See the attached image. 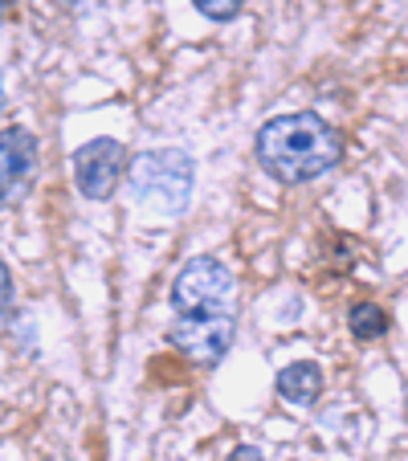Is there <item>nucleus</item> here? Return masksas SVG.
Segmentation results:
<instances>
[{
    "label": "nucleus",
    "mask_w": 408,
    "mask_h": 461,
    "mask_svg": "<svg viewBox=\"0 0 408 461\" xmlns=\"http://www.w3.org/2000/svg\"><path fill=\"white\" fill-rule=\"evenodd\" d=\"M237 282L217 258H192L172 282V327L168 343L200 367H213L233 348Z\"/></svg>",
    "instance_id": "nucleus-1"
},
{
    "label": "nucleus",
    "mask_w": 408,
    "mask_h": 461,
    "mask_svg": "<svg viewBox=\"0 0 408 461\" xmlns=\"http://www.w3.org/2000/svg\"><path fill=\"white\" fill-rule=\"evenodd\" d=\"M343 159V140L314 111L278 114L258 131V164L278 184H311Z\"/></svg>",
    "instance_id": "nucleus-2"
},
{
    "label": "nucleus",
    "mask_w": 408,
    "mask_h": 461,
    "mask_svg": "<svg viewBox=\"0 0 408 461\" xmlns=\"http://www.w3.org/2000/svg\"><path fill=\"white\" fill-rule=\"evenodd\" d=\"M192 156L180 148H164V151H143L131 164V192L135 201L148 204V209L176 217V212L188 209L192 196Z\"/></svg>",
    "instance_id": "nucleus-3"
},
{
    "label": "nucleus",
    "mask_w": 408,
    "mask_h": 461,
    "mask_svg": "<svg viewBox=\"0 0 408 461\" xmlns=\"http://www.w3.org/2000/svg\"><path fill=\"white\" fill-rule=\"evenodd\" d=\"M127 172V148L119 140H90L74 151V180L86 201H111Z\"/></svg>",
    "instance_id": "nucleus-4"
},
{
    "label": "nucleus",
    "mask_w": 408,
    "mask_h": 461,
    "mask_svg": "<svg viewBox=\"0 0 408 461\" xmlns=\"http://www.w3.org/2000/svg\"><path fill=\"white\" fill-rule=\"evenodd\" d=\"M37 176V135L25 127L0 131V209L17 204Z\"/></svg>",
    "instance_id": "nucleus-5"
},
{
    "label": "nucleus",
    "mask_w": 408,
    "mask_h": 461,
    "mask_svg": "<svg viewBox=\"0 0 408 461\" xmlns=\"http://www.w3.org/2000/svg\"><path fill=\"white\" fill-rule=\"evenodd\" d=\"M278 392L282 401L295 404V409H311L322 396V367L314 359H295L290 367L278 372Z\"/></svg>",
    "instance_id": "nucleus-6"
},
{
    "label": "nucleus",
    "mask_w": 408,
    "mask_h": 461,
    "mask_svg": "<svg viewBox=\"0 0 408 461\" xmlns=\"http://www.w3.org/2000/svg\"><path fill=\"white\" fill-rule=\"evenodd\" d=\"M348 327H351V335L356 339H380L384 331H388V311L384 306H376V303H356L348 311Z\"/></svg>",
    "instance_id": "nucleus-7"
},
{
    "label": "nucleus",
    "mask_w": 408,
    "mask_h": 461,
    "mask_svg": "<svg viewBox=\"0 0 408 461\" xmlns=\"http://www.w3.org/2000/svg\"><path fill=\"white\" fill-rule=\"evenodd\" d=\"M196 5V13H204L209 21H233L237 13H241L245 0H192Z\"/></svg>",
    "instance_id": "nucleus-8"
},
{
    "label": "nucleus",
    "mask_w": 408,
    "mask_h": 461,
    "mask_svg": "<svg viewBox=\"0 0 408 461\" xmlns=\"http://www.w3.org/2000/svg\"><path fill=\"white\" fill-rule=\"evenodd\" d=\"M9 319H13V278L5 270V261H0V331L9 327Z\"/></svg>",
    "instance_id": "nucleus-9"
},
{
    "label": "nucleus",
    "mask_w": 408,
    "mask_h": 461,
    "mask_svg": "<svg viewBox=\"0 0 408 461\" xmlns=\"http://www.w3.org/2000/svg\"><path fill=\"white\" fill-rule=\"evenodd\" d=\"M229 461H266V453H261L258 445H237L233 457H229Z\"/></svg>",
    "instance_id": "nucleus-10"
},
{
    "label": "nucleus",
    "mask_w": 408,
    "mask_h": 461,
    "mask_svg": "<svg viewBox=\"0 0 408 461\" xmlns=\"http://www.w3.org/2000/svg\"><path fill=\"white\" fill-rule=\"evenodd\" d=\"M61 5H70L74 13H82V9H90V5H98V0H61Z\"/></svg>",
    "instance_id": "nucleus-11"
},
{
    "label": "nucleus",
    "mask_w": 408,
    "mask_h": 461,
    "mask_svg": "<svg viewBox=\"0 0 408 461\" xmlns=\"http://www.w3.org/2000/svg\"><path fill=\"white\" fill-rule=\"evenodd\" d=\"M13 9V0H0V21H5V13Z\"/></svg>",
    "instance_id": "nucleus-12"
},
{
    "label": "nucleus",
    "mask_w": 408,
    "mask_h": 461,
    "mask_svg": "<svg viewBox=\"0 0 408 461\" xmlns=\"http://www.w3.org/2000/svg\"><path fill=\"white\" fill-rule=\"evenodd\" d=\"M0 111H5V74H0Z\"/></svg>",
    "instance_id": "nucleus-13"
}]
</instances>
